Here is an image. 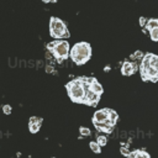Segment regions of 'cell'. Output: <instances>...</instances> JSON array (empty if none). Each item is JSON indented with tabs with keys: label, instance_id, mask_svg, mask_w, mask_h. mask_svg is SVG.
<instances>
[{
	"label": "cell",
	"instance_id": "cell-1",
	"mask_svg": "<svg viewBox=\"0 0 158 158\" xmlns=\"http://www.w3.org/2000/svg\"><path fill=\"white\" fill-rule=\"evenodd\" d=\"M88 88H89V78L86 77L75 78L65 84V89L69 99L77 104H84L85 93Z\"/></svg>",
	"mask_w": 158,
	"mask_h": 158
},
{
	"label": "cell",
	"instance_id": "cell-2",
	"mask_svg": "<svg viewBox=\"0 0 158 158\" xmlns=\"http://www.w3.org/2000/svg\"><path fill=\"white\" fill-rule=\"evenodd\" d=\"M69 57L78 65L85 64L91 58V46H90V43H88L85 41L75 43L69 49Z\"/></svg>",
	"mask_w": 158,
	"mask_h": 158
},
{
	"label": "cell",
	"instance_id": "cell-3",
	"mask_svg": "<svg viewBox=\"0 0 158 158\" xmlns=\"http://www.w3.org/2000/svg\"><path fill=\"white\" fill-rule=\"evenodd\" d=\"M47 49L54 56V58L60 62L69 57V42L67 40H54L47 44Z\"/></svg>",
	"mask_w": 158,
	"mask_h": 158
},
{
	"label": "cell",
	"instance_id": "cell-4",
	"mask_svg": "<svg viewBox=\"0 0 158 158\" xmlns=\"http://www.w3.org/2000/svg\"><path fill=\"white\" fill-rule=\"evenodd\" d=\"M49 35L54 40H65L70 36L65 22L56 16H52L49 19Z\"/></svg>",
	"mask_w": 158,
	"mask_h": 158
},
{
	"label": "cell",
	"instance_id": "cell-5",
	"mask_svg": "<svg viewBox=\"0 0 158 158\" xmlns=\"http://www.w3.org/2000/svg\"><path fill=\"white\" fill-rule=\"evenodd\" d=\"M137 72V63L132 62V60H125L121 65V73L125 77L132 75L133 73Z\"/></svg>",
	"mask_w": 158,
	"mask_h": 158
},
{
	"label": "cell",
	"instance_id": "cell-6",
	"mask_svg": "<svg viewBox=\"0 0 158 158\" xmlns=\"http://www.w3.org/2000/svg\"><path fill=\"white\" fill-rule=\"evenodd\" d=\"M100 100V95L93 93L89 88L86 89V93H85V99H84V104L85 105H89V106H96L98 102Z\"/></svg>",
	"mask_w": 158,
	"mask_h": 158
},
{
	"label": "cell",
	"instance_id": "cell-7",
	"mask_svg": "<svg viewBox=\"0 0 158 158\" xmlns=\"http://www.w3.org/2000/svg\"><path fill=\"white\" fill-rule=\"evenodd\" d=\"M43 120L42 117H38V116H32L30 117L28 120V130L31 133H37L41 128V125H42Z\"/></svg>",
	"mask_w": 158,
	"mask_h": 158
},
{
	"label": "cell",
	"instance_id": "cell-8",
	"mask_svg": "<svg viewBox=\"0 0 158 158\" xmlns=\"http://www.w3.org/2000/svg\"><path fill=\"white\" fill-rule=\"evenodd\" d=\"M109 116V109H101L94 112L93 123H102Z\"/></svg>",
	"mask_w": 158,
	"mask_h": 158
},
{
	"label": "cell",
	"instance_id": "cell-9",
	"mask_svg": "<svg viewBox=\"0 0 158 158\" xmlns=\"http://www.w3.org/2000/svg\"><path fill=\"white\" fill-rule=\"evenodd\" d=\"M89 89L93 91V93H95V94H98V95H102V93H104V88H102V85L95 79V78H89Z\"/></svg>",
	"mask_w": 158,
	"mask_h": 158
},
{
	"label": "cell",
	"instance_id": "cell-10",
	"mask_svg": "<svg viewBox=\"0 0 158 158\" xmlns=\"http://www.w3.org/2000/svg\"><path fill=\"white\" fill-rule=\"evenodd\" d=\"M109 120H110L112 126H115L117 123V121H118V114L112 109H109Z\"/></svg>",
	"mask_w": 158,
	"mask_h": 158
},
{
	"label": "cell",
	"instance_id": "cell-11",
	"mask_svg": "<svg viewBox=\"0 0 158 158\" xmlns=\"http://www.w3.org/2000/svg\"><path fill=\"white\" fill-rule=\"evenodd\" d=\"M158 27V19H149L147 20L146 25H144V28L146 30H152V28H157Z\"/></svg>",
	"mask_w": 158,
	"mask_h": 158
},
{
	"label": "cell",
	"instance_id": "cell-12",
	"mask_svg": "<svg viewBox=\"0 0 158 158\" xmlns=\"http://www.w3.org/2000/svg\"><path fill=\"white\" fill-rule=\"evenodd\" d=\"M94 126L96 127L98 131H102V132H106V133H110L112 131V127H109L104 123H94Z\"/></svg>",
	"mask_w": 158,
	"mask_h": 158
},
{
	"label": "cell",
	"instance_id": "cell-13",
	"mask_svg": "<svg viewBox=\"0 0 158 158\" xmlns=\"http://www.w3.org/2000/svg\"><path fill=\"white\" fill-rule=\"evenodd\" d=\"M149 65L152 68H154L156 70H158V56L151 53V58H149Z\"/></svg>",
	"mask_w": 158,
	"mask_h": 158
},
{
	"label": "cell",
	"instance_id": "cell-14",
	"mask_svg": "<svg viewBox=\"0 0 158 158\" xmlns=\"http://www.w3.org/2000/svg\"><path fill=\"white\" fill-rule=\"evenodd\" d=\"M89 147L91 148V151H93L94 153H100V152H101V147L99 146V143H98L96 141H91V142L89 143Z\"/></svg>",
	"mask_w": 158,
	"mask_h": 158
},
{
	"label": "cell",
	"instance_id": "cell-15",
	"mask_svg": "<svg viewBox=\"0 0 158 158\" xmlns=\"http://www.w3.org/2000/svg\"><path fill=\"white\" fill-rule=\"evenodd\" d=\"M135 158H151V156L146 151H143V149H136Z\"/></svg>",
	"mask_w": 158,
	"mask_h": 158
},
{
	"label": "cell",
	"instance_id": "cell-16",
	"mask_svg": "<svg viewBox=\"0 0 158 158\" xmlns=\"http://www.w3.org/2000/svg\"><path fill=\"white\" fill-rule=\"evenodd\" d=\"M148 32H149L151 40L154 41V42H158V27H157V28H152V30H149Z\"/></svg>",
	"mask_w": 158,
	"mask_h": 158
},
{
	"label": "cell",
	"instance_id": "cell-17",
	"mask_svg": "<svg viewBox=\"0 0 158 158\" xmlns=\"http://www.w3.org/2000/svg\"><path fill=\"white\" fill-rule=\"evenodd\" d=\"M79 133H80V137H88V136H90V130L88 128V127H85V126H81L80 128H79Z\"/></svg>",
	"mask_w": 158,
	"mask_h": 158
},
{
	"label": "cell",
	"instance_id": "cell-18",
	"mask_svg": "<svg viewBox=\"0 0 158 158\" xmlns=\"http://www.w3.org/2000/svg\"><path fill=\"white\" fill-rule=\"evenodd\" d=\"M96 142L99 143V146H100V147H104V146H106V143H107V138H106L105 136L100 135V136H98V137H96Z\"/></svg>",
	"mask_w": 158,
	"mask_h": 158
},
{
	"label": "cell",
	"instance_id": "cell-19",
	"mask_svg": "<svg viewBox=\"0 0 158 158\" xmlns=\"http://www.w3.org/2000/svg\"><path fill=\"white\" fill-rule=\"evenodd\" d=\"M142 57H143V53H142L141 51H136L133 54H131V57H130V58H131L132 60H136V59H141Z\"/></svg>",
	"mask_w": 158,
	"mask_h": 158
},
{
	"label": "cell",
	"instance_id": "cell-20",
	"mask_svg": "<svg viewBox=\"0 0 158 158\" xmlns=\"http://www.w3.org/2000/svg\"><path fill=\"white\" fill-rule=\"evenodd\" d=\"M2 111H4L5 115H10V114L12 112V107H11V105H9V104L4 105V106H2Z\"/></svg>",
	"mask_w": 158,
	"mask_h": 158
},
{
	"label": "cell",
	"instance_id": "cell-21",
	"mask_svg": "<svg viewBox=\"0 0 158 158\" xmlns=\"http://www.w3.org/2000/svg\"><path fill=\"white\" fill-rule=\"evenodd\" d=\"M120 152H121V154H123V156L126 157V156H127V154L130 153V149H128L127 147H125V146H122V147L120 148Z\"/></svg>",
	"mask_w": 158,
	"mask_h": 158
},
{
	"label": "cell",
	"instance_id": "cell-22",
	"mask_svg": "<svg viewBox=\"0 0 158 158\" xmlns=\"http://www.w3.org/2000/svg\"><path fill=\"white\" fill-rule=\"evenodd\" d=\"M146 22H147V19H146L144 16H141V17H139V26H141V27H144Z\"/></svg>",
	"mask_w": 158,
	"mask_h": 158
},
{
	"label": "cell",
	"instance_id": "cell-23",
	"mask_svg": "<svg viewBox=\"0 0 158 158\" xmlns=\"http://www.w3.org/2000/svg\"><path fill=\"white\" fill-rule=\"evenodd\" d=\"M43 2H56L57 0H42Z\"/></svg>",
	"mask_w": 158,
	"mask_h": 158
},
{
	"label": "cell",
	"instance_id": "cell-24",
	"mask_svg": "<svg viewBox=\"0 0 158 158\" xmlns=\"http://www.w3.org/2000/svg\"><path fill=\"white\" fill-rule=\"evenodd\" d=\"M104 70H105V72H109V70H110V67H109V65H106V67H105V69H104Z\"/></svg>",
	"mask_w": 158,
	"mask_h": 158
},
{
	"label": "cell",
	"instance_id": "cell-25",
	"mask_svg": "<svg viewBox=\"0 0 158 158\" xmlns=\"http://www.w3.org/2000/svg\"><path fill=\"white\" fill-rule=\"evenodd\" d=\"M52 158H56V157H52Z\"/></svg>",
	"mask_w": 158,
	"mask_h": 158
}]
</instances>
